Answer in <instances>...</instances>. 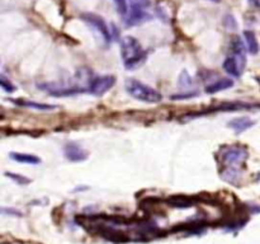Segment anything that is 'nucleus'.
<instances>
[{
  "instance_id": "nucleus-4",
  "label": "nucleus",
  "mask_w": 260,
  "mask_h": 244,
  "mask_svg": "<svg viewBox=\"0 0 260 244\" xmlns=\"http://www.w3.org/2000/svg\"><path fill=\"white\" fill-rule=\"evenodd\" d=\"M124 88H126L127 93L132 98L137 99V101L150 104H156L162 101V96L160 92H157L152 86H149L146 84L141 83V81L136 80V79H127Z\"/></svg>"
},
{
  "instance_id": "nucleus-11",
  "label": "nucleus",
  "mask_w": 260,
  "mask_h": 244,
  "mask_svg": "<svg viewBox=\"0 0 260 244\" xmlns=\"http://www.w3.org/2000/svg\"><path fill=\"white\" fill-rule=\"evenodd\" d=\"M12 102L18 104V106L37 109V111H52V109L56 108V106H52V104H45L35 101H25V99H12Z\"/></svg>"
},
{
  "instance_id": "nucleus-10",
  "label": "nucleus",
  "mask_w": 260,
  "mask_h": 244,
  "mask_svg": "<svg viewBox=\"0 0 260 244\" xmlns=\"http://www.w3.org/2000/svg\"><path fill=\"white\" fill-rule=\"evenodd\" d=\"M167 202L169 203L170 206H173V207L187 208V207H190V206L196 205V198L190 197V196L178 195V196H172V197L168 198Z\"/></svg>"
},
{
  "instance_id": "nucleus-13",
  "label": "nucleus",
  "mask_w": 260,
  "mask_h": 244,
  "mask_svg": "<svg viewBox=\"0 0 260 244\" xmlns=\"http://www.w3.org/2000/svg\"><path fill=\"white\" fill-rule=\"evenodd\" d=\"M10 158L13 160L18 163H22V164H40L41 159L36 155L32 154H25V152H10Z\"/></svg>"
},
{
  "instance_id": "nucleus-1",
  "label": "nucleus",
  "mask_w": 260,
  "mask_h": 244,
  "mask_svg": "<svg viewBox=\"0 0 260 244\" xmlns=\"http://www.w3.org/2000/svg\"><path fill=\"white\" fill-rule=\"evenodd\" d=\"M248 150L243 145H225L218 152L220 163L223 165L221 178L230 185H238L241 177V165L248 159Z\"/></svg>"
},
{
  "instance_id": "nucleus-7",
  "label": "nucleus",
  "mask_w": 260,
  "mask_h": 244,
  "mask_svg": "<svg viewBox=\"0 0 260 244\" xmlns=\"http://www.w3.org/2000/svg\"><path fill=\"white\" fill-rule=\"evenodd\" d=\"M38 88L45 89V90L52 97H69L83 93V92H88L84 88H76V86H58L56 85V84H40Z\"/></svg>"
},
{
  "instance_id": "nucleus-8",
  "label": "nucleus",
  "mask_w": 260,
  "mask_h": 244,
  "mask_svg": "<svg viewBox=\"0 0 260 244\" xmlns=\"http://www.w3.org/2000/svg\"><path fill=\"white\" fill-rule=\"evenodd\" d=\"M63 154H65L66 159L74 163L84 162L88 158V151L76 142H68L63 146Z\"/></svg>"
},
{
  "instance_id": "nucleus-16",
  "label": "nucleus",
  "mask_w": 260,
  "mask_h": 244,
  "mask_svg": "<svg viewBox=\"0 0 260 244\" xmlns=\"http://www.w3.org/2000/svg\"><path fill=\"white\" fill-rule=\"evenodd\" d=\"M193 85V81H192V78L189 76V74L187 73V71H183L182 74H180V78H179V86L180 88L185 89V88H189V86Z\"/></svg>"
},
{
  "instance_id": "nucleus-18",
  "label": "nucleus",
  "mask_w": 260,
  "mask_h": 244,
  "mask_svg": "<svg viewBox=\"0 0 260 244\" xmlns=\"http://www.w3.org/2000/svg\"><path fill=\"white\" fill-rule=\"evenodd\" d=\"M5 175L12 178L13 180H15V182L19 183V185H27V183H29V179H28L27 177H24V175L14 174V173H5Z\"/></svg>"
},
{
  "instance_id": "nucleus-20",
  "label": "nucleus",
  "mask_w": 260,
  "mask_h": 244,
  "mask_svg": "<svg viewBox=\"0 0 260 244\" xmlns=\"http://www.w3.org/2000/svg\"><path fill=\"white\" fill-rule=\"evenodd\" d=\"M256 179H258V180H260V172H259V174H258V177H256Z\"/></svg>"
},
{
  "instance_id": "nucleus-14",
  "label": "nucleus",
  "mask_w": 260,
  "mask_h": 244,
  "mask_svg": "<svg viewBox=\"0 0 260 244\" xmlns=\"http://www.w3.org/2000/svg\"><path fill=\"white\" fill-rule=\"evenodd\" d=\"M244 38H245L246 47H248V51L253 55L259 52V43L258 40H256V36L253 30H244Z\"/></svg>"
},
{
  "instance_id": "nucleus-19",
  "label": "nucleus",
  "mask_w": 260,
  "mask_h": 244,
  "mask_svg": "<svg viewBox=\"0 0 260 244\" xmlns=\"http://www.w3.org/2000/svg\"><path fill=\"white\" fill-rule=\"evenodd\" d=\"M251 2H253V3H254V4H255V5H256V7H258V8H260V0H251Z\"/></svg>"
},
{
  "instance_id": "nucleus-3",
  "label": "nucleus",
  "mask_w": 260,
  "mask_h": 244,
  "mask_svg": "<svg viewBox=\"0 0 260 244\" xmlns=\"http://www.w3.org/2000/svg\"><path fill=\"white\" fill-rule=\"evenodd\" d=\"M121 56L127 69H136L146 60V52L132 36H126L121 40Z\"/></svg>"
},
{
  "instance_id": "nucleus-21",
  "label": "nucleus",
  "mask_w": 260,
  "mask_h": 244,
  "mask_svg": "<svg viewBox=\"0 0 260 244\" xmlns=\"http://www.w3.org/2000/svg\"><path fill=\"white\" fill-rule=\"evenodd\" d=\"M211 2H220V0H211Z\"/></svg>"
},
{
  "instance_id": "nucleus-9",
  "label": "nucleus",
  "mask_w": 260,
  "mask_h": 244,
  "mask_svg": "<svg viewBox=\"0 0 260 244\" xmlns=\"http://www.w3.org/2000/svg\"><path fill=\"white\" fill-rule=\"evenodd\" d=\"M255 125V122L248 116H241V117H236V118L231 119L229 122V127L233 129L236 134H241V132L246 131L249 130L250 127H253Z\"/></svg>"
},
{
  "instance_id": "nucleus-15",
  "label": "nucleus",
  "mask_w": 260,
  "mask_h": 244,
  "mask_svg": "<svg viewBox=\"0 0 260 244\" xmlns=\"http://www.w3.org/2000/svg\"><path fill=\"white\" fill-rule=\"evenodd\" d=\"M0 86H2L3 90L7 92V93H13V92L15 90V86L13 85L12 81H10L9 79L4 75V74H2V75H0Z\"/></svg>"
},
{
  "instance_id": "nucleus-22",
  "label": "nucleus",
  "mask_w": 260,
  "mask_h": 244,
  "mask_svg": "<svg viewBox=\"0 0 260 244\" xmlns=\"http://www.w3.org/2000/svg\"><path fill=\"white\" fill-rule=\"evenodd\" d=\"M258 80H259V83H260V78H258Z\"/></svg>"
},
{
  "instance_id": "nucleus-2",
  "label": "nucleus",
  "mask_w": 260,
  "mask_h": 244,
  "mask_svg": "<svg viewBox=\"0 0 260 244\" xmlns=\"http://www.w3.org/2000/svg\"><path fill=\"white\" fill-rule=\"evenodd\" d=\"M246 65V55L243 41L239 37H234L231 42V55L225 58L222 68L233 78H240Z\"/></svg>"
},
{
  "instance_id": "nucleus-6",
  "label": "nucleus",
  "mask_w": 260,
  "mask_h": 244,
  "mask_svg": "<svg viewBox=\"0 0 260 244\" xmlns=\"http://www.w3.org/2000/svg\"><path fill=\"white\" fill-rule=\"evenodd\" d=\"M83 19L90 25L93 29H95L96 32L99 33V36L102 37V40L104 41L106 43H109L112 41V36L111 32H109L108 27H107L106 22L102 19L101 17L95 14H84L83 15Z\"/></svg>"
},
{
  "instance_id": "nucleus-12",
  "label": "nucleus",
  "mask_w": 260,
  "mask_h": 244,
  "mask_svg": "<svg viewBox=\"0 0 260 244\" xmlns=\"http://www.w3.org/2000/svg\"><path fill=\"white\" fill-rule=\"evenodd\" d=\"M231 86H234V80H231V79H218V80L213 81L210 85L206 86V93L215 94L221 90H226Z\"/></svg>"
},
{
  "instance_id": "nucleus-17",
  "label": "nucleus",
  "mask_w": 260,
  "mask_h": 244,
  "mask_svg": "<svg viewBox=\"0 0 260 244\" xmlns=\"http://www.w3.org/2000/svg\"><path fill=\"white\" fill-rule=\"evenodd\" d=\"M117 10L121 15L128 14V5H127V0H114Z\"/></svg>"
},
{
  "instance_id": "nucleus-5",
  "label": "nucleus",
  "mask_w": 260,
  "mask_h": 244,
  "mask_svg": "<svg viewBox=\"0 0 260 244\" xmlns=\"http://www.w3.org/2000/svg\"><path fill=\"white\" fill-rule=\"evenodd\" d=\"M116 84V78L113 75H99L94 76L89 81V86L86 88L88 93L95 97H101L111 90Z\"/></svg>"
}]
</instances>
